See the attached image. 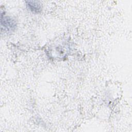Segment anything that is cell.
<instances>
[{
	"label": "cell",
	"instance_id": "6da1fadb",
	"mask_svg": "<svg viewBox=\"0 0 132 132\" xmlns=\"http://www.w3.org/2000/svg\"><path fill=\"white\" fill-rule=\"evenodd\" d=\"M1 27L2 30L5 31H10L14 30L16 27V23L11 18L8 16H4L1 14Z\"/></svg>",
	"mask_w": 132,
	"mask_h": 132
},
{
	"label": "cell",
	"instance_id": "7a4b0ae2",
	"mask_svg": "<svg viewBox=\"0 0 132 132\" xmlns=\"http://www.w3.org/2000/svg\"><path fill=\"white\" fill-rule=\"evenodd\" d=\"M26 5L28 9L32 12L38 13L41 10L40 4L36 1H26Z\"/></svg>",
	"mask_w": 132,
	"mask_h": 132
}]
</instances>
